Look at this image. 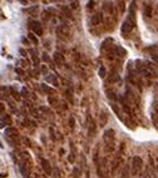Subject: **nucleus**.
Masks as SVG:
<instances>
[{
    "mask_svg": "<svg viewBox=\"0 0 158 178\" xmlns=\"http://www.w3.org/2000/svg\"><path fill=\"white\" fill-rule=\"evenodd\" d=\"M70 4H71V8H73V9H75V8H77V6H78V5H77V4H78V3H77V1H71Z\"/></svg>",
    "mask_w": 158,
    "mask_h": 178,
    "instance_id": "c756f323",
    "label": "nucleus"
},
{
    "mask_svg": "<svg viewBox=\"0 0 158 178\" xmlns=\"http://www.w3.org/2000/svg\"><path fill=\"white\" fill-rule=\"evenodd\" d=\"M69 124H70V128L73 129V128H74V118H73V117H70V118H69Z\"/></svg>",
    "mask_w": 158,
    "mask_h": 178,
    "instance_id": "b1692460",
    "label": "nucleus"
},
{
    "mask_svg": "<svg viewBox=\"0 0 158 178\" xmlns=\"http://www.w3.org/2000/svg\"><path fill=\"white\" fill-rule=\"evenodd\" d=\"M118 8L120 9V13H124V10H126V3L124 1H118Z\"/></svg>",
    "mask_w": 158,
    "mask_h": 178,
    "instance_id": "412c9836",
    "label": "nucleus"
},
{
    "mask_svg": "<svg viewBox=\"0 0 158 178\" xmlns=\"http://www.w3.org/2000/svg\"><path fill=\"white\" fill-rule=\"evenodd\" d=\"M9 90H10V93L13 94V97H14V99H15V100H20V94H19V93L16 92V90H15L14 88H11V87L9 88Z\"/></svg>",
    "mask_w": 158,
    "mask_h": 178,
    "instance_id": "dca6fc26",
    "label": "nucleus"
},
{
    "mask_svg": "<svg viewBox=\"0 0 158 178\" xmlns=\"http://www.w3.org/2000/svg\"><path fill=\"white\" fill-rule=\"evenodd\" d=\"M28 38H29V39H30V40H32V41H33V43H34V44H38V39H36V38H35V35H34V34H33V33H29V35H28Z\"/></svg>",
    "mask_w": 158,
    "mask_h": 178,
    "instance_id": "4be33fe9",
    "label": "nucleus"
},
{
    "mask_svg": "<svg viewBox=\"0 0 158 178\" xmlns=\"http://www.w3.org/2000/svg\"><path fill=\"white\" fill-rule=\"evenodd\" d=\"M5 135L8 138H16L18 137V131L15 129V128L13 127H10V128H8V129H5Z\"/></svg>",
    "mask_w": 158,
    "mask_h": 178,
    "instance_id": "1a4fd4ad",
    "label": "nucleus"
},
{
    "mask_svg": "<svg viewBox=\"0 0 158 178\" xmlns=\"http://www.w3.org/2000/svg\"><path fill=\"white\" fill-rule=\"evenodd\" d=\"M19 52H20V54H21L23 56H26V52L24 50V49H20V50H19Z\"/></svg>",
    "mask_w": 158,
    "mask_h": 178,
    "instance_id": "7c9ffc66",
    "label": "nucleus"
},
{
    "mask_svg": "<svg viewBox=\"0 0 158 178\" xmlns=\"http://www.w3.org/2000/svg\"><path fill=\"white\" fill-rule=\"evenodd\" d=\"M30 28L34 30L36 35H43V26L40 25L39 21H32L30 23Z\"/></svg>",
    "mask_w": 158,
    "mask_h": 178,
    "instance_id": "39448f33",
    "label": "nucleus"
},
{
    "mask_svg": "<svg viewBox=\"0 0 158 178\" xmlns=\"http://www.w3.org/2000/svg\"><path fill=\"white\" fill-rule=\"evenodd\" d=\"M54 62H55L56 65H59V67L64 65V63H65V62H64V56H63L62 53H59V52L54 53Z\"/></svg>",
    "mask_w": 158,
    "mask_h": 178,
    "instance_id": "423d86ee",
    "label": "nucleus"
},
{
    "mask_svg": "<svg viewBox=\"0 0 158 178\" xmlns=\"http://www.w3.org/2000/svg\"><path fill=\"white\" fill-rule=\"evenodd\" d=\"M98 75H99L102 79L105 78V75H107V70H105L104 67H100V68H99V70H98Z\"/></svg>",
    "mask_w": 158,
    "mask_h": 178,
    "instance_id": "f3484780",
    "label": "nucleus"
},
{
    "mask_svg": "<svg viewBox=\"0 0 158 178\" xmlns=\"http://www.w3.org/2000/svg\"><path fill=\"white\" fill-rule=\"evenodd\" d=\"M152 58H153L154 62L158 63V54H153V55H152Z\"/></svg>",
    "mask_w": 158,
    "mask_h": 178,
    "instance_id": "c85d7f7f",
    "label": "nucleus"
},
{
    "mask_svg": "<svg viewBox=\"0 0 158 178\" xmlns=\"http://www.w3.org/2000/svg\"><path fill=\"white\" fill-rule=\"evenodd\" d=\"M16 73H19V74H24V73H23V70H20V69H16Z\"/></svg>",
    "mask_w": 158,
    "mask_h": 178,
    "instance_id": "72a5a7b5",
    "label": "nucleus"
},
{
    "mask_svg": "<svg viewBox=\"0 0 158 178\" xmlns=\"http://www.w3.org/2000/svg\"><path fill=\"white\" fill-rule=\"evenodd\" d=\"M3 112H4V104L0 103V113H3Z\"/></svg>",
    "mask_w": 158,
    "mask_h": 178,
    "instance_id": "473e14b6",
    "label": "nucleus"
},
{
    "mask_svg": "<svg viewBox=\"0 0 158 178\" xmlns=\"http://www.w3.org/2000/svg\"><path fill=\"white\" fill-rule=\"evenodd\" d=\"M4 126H5V124H4V123L1 122V120H0V128H4Z\"/></svg>",
    "mask_w": 158,
    "mask_h": 178,
    "instance_id": "f704fd0d",
    "label": "nucleus"
},
{
    "mask_svg": "<svg viewBox=\"0 0 158 178\" xmlns=\"http://www.w3.org/2000/svg\"><path fill=\"white\" fill-rule=\"evenodd\" d=\"M94 4H95V1H89V3H88V5H87V8H88V9H93Z\"/></svg>",
    "mask_w": 158,
    "mask_h": 178,
    "instance_id": "393cba45",
    "label": "nucleus"
},
{
    "mask_svg": "<svg viewBox=\"0 0 158 178\" xmlns=\"http://www.w3.org/2000/svg\"><path fill=\"white\" fill-rule=\"evenodd\" d=\"M62 11L64 14H65V16H68V18H71V11H70V9L68 6H62Z\"/></svg>",
    "mask_w": 158,
    "mask_h": 178,
    "instance_id": "a211bd4d",
    "label": "nucleus"
},
{
    "mask_svg": "<svg viewBox=\"0 0 158 178\" xmlns=\"http://www.w3.org/2000/svg\"><path fill=\"white\" fill-rule=\"evenodd\" d=\"M133 26H134L133 23L129 21V20L127 19V20L122 24V26H120V30H122V33H123V34H127V33H131V32H132Z\"/></svg>",
    "mask_w": 158,
    "mask_h": 178,
    "instance_id": "20e7f679",
    "label": "nucleus"
},
{
    "mask_svg": "<svg viewBox=\"0 0 158 178\" xmlns=\"http://www.w3.org/2000/svg\"><path fill=\"white\" fill-rule=\"evenodd\" d=\"M142 167H143L142 158L138 157V156L133 157V159H132V175H133V176L138 175V172L142 169Z\"/></svg>",
    "mask_w": 158,
    "mask_h": 178,
    "instance_id": "f257e3e1",
    "label": "nucleus"
},
{
    "mask_svg": "<svg viewBox=\"0 0 158 178\" xmlns=\"http://www.w3.org/2000/svg\"><path fill=\"white\" fill-rule=\"evenodd\" d=\"M92 25H99L102 21H103V14L102 13H95L92 16Z\"/></svg>",
    "mask_w": 158,
    "mask_h": 178,
    "instance_id": "0eeeda50",
    "label": "nucleus"
},
{
    "mask_svg": "<svg viewBox=\"0 0 158 178\" xmlns=\"http://www.w3.org/2000/svg\"><path fill=\"white\" fill-rule=\"evenodd\" d=\"M78 173H79V171H78V168H74V171H73V175H74V177L77 178L78 177Z\"/></svg>",
    "mask_w": 158,
    "mask_h": 178,
    "instance_id": "cd10ccee",
    "label": "nucleus"
},
{
    "mask_svg": "<svg viewBox=\"0 0 158 178\" xmlns=\"http://www.w3.org/2000/svg\"><path fill=\"white\" fill-rule=\"evenodd\" d=\"M0 148H3V146H1V143H0Z\"/></svg>",
    "mask_w": 158,
    "mask_h": 178,
    "instance_id": "c9c22d12",
    "label": "nucleus"
},
{
    "mask_svg": "<svg viewBox=\"0 0 158 178\" xmlns=\"http://www.w3.org/2000/svg\"><path fill=\"white\" fill-rule=\"evenodd\" d=\"M48 102H49L50 104H53V105L56 104V99H55V98H53V97H49V98H48Z\"/></svg>",
    "mask_w": 158,
    "mask_h": 178,
    "instance_id": "5701e85b",
    "label": "nucleus"
},
{
    "mask_svg": "<svg viewBox=\"0 0 158 178\" xmlns=\"http://www.w3.org/2000/svg\"><path fill=\"white\" fill-rule=\"evenodd\" d=\"M41 71H43L44 74H47V67H45V65L41 67Z\"/></svg>",
    "mask_w": 158,
    "mask_h": 178,
    "instance_id": "2f4dec72",
    "label": "nucleus"
},
{
    "mask_svg": "<svg viewBox=\"0 0 158 178\" xmlns=\"http://www.w3.org/2000/svg\"><path fill=\"white\" fill-rule=\"evenodd\" d=\"M41 87H43V89H44L47 93H49V94H55V90L52 89V88H49L47 84H41Z\"/></svg>",
    "mask_w": 158,
    "mask_h": 178,
    "instance_id": "aec40b11",
    "label": "nucleus"
},
{
    "mask_svg": "<svg viewBox=\"0 0 158 178\" xmlns=\"http://www.w3.org/2000/svg\"><path fill=\"white\" fill-rule=\"evenodd\" d=\"M56 34H58V38H60L62 40H69V38H70L69 28L65 25H59L56 28Z\"/></svg>",
    "mask_w": 158,
    "mask_h": 178,
    "instance_id": "f03ea898",
    "label": "nucleus"
},
{
    "mask_svg": "<svg viewBox=\"0 0 158 178\" xmlns=\"http://www.w3.org/2000/svg\"><path fill=\"white\" fill-rule=\"evenodd\" d=\"M45 79H47V82L49 83V84H53L54 87H58V85H59V84H58V80H56V77H55V75H53V74H48V75H47V78H45Z\"/></svg>",
    "mask_w": 158,
    "mask_h": 178,
    "instance_id": "9d476101",
    "label": "nucleus"
},
{
    "mask_svg": "<svg viewBox=\"0 0 158 178\" xmlns=\"http://www.w3.org/2000/svg\"><path fill=\"white\" fill-rule=\"evenodd\" d=\"M39 10V6L38 5H34V6H30L29 9H28V11H29V14H32L33 16H36V11Z\"/></svg>",
    "mask_w": 158,
    "mask_h": 178,
    "instance_id": "2eb2a0df",
    "label": "nucleus"
},
{
    "mask_svg": "<svg viewBox=\"0 0 158 178\" xmlns=\"http://www.w3.org/2000/svg\"><path fill=\"white\" fill-rule=\"evenodd\" d=\"M68 159H69L70 163H73V162H74V154H69V157H68Z\"/></svg>",
    "mask_w": 158,
    "mask_h": 178,
    "instance_id": "bb28decb",
    "label": "nucleus"
},
{
    "mask_svg": "<svg viewBox=\"0 0 158 178\" xmlns=\"http://www.w3.org/2000/svg\"><path fill=\"white\" fill-rule=\"evenodd\" d=\"M103 9H104V11H107V13L113 14V4L111 1H104Z\"/></svg>",
    "mask_w": 158,
    "mask_h": 178,
    "instance_id": "9b49d317",
    "label": "nucleus"
},
{
    "mask_svg": "<svg viewBox=\"0 0 158 178\" xmlns=\"http://www.w3.org/2000/svg\"><path fill=\"white\" fill-rule=\"evenodd\" d=\"M113 141H114V131L113 129H108L104 132V142L108 146L113 147Z\"/></svg>",
    "mask_w": 158,
    "mask_h": 178,
    "instance_id": "7ed1b4c3",
    "label": "nucleus"
},
{
    "mask_svg": "<svg viewBox=\"0 0 158 178\" xmlns=\"http://www.w3.org/2000/svg\"><path fill=\"white\" fill-rule=\"evenodd\" d=\"M144 15H146V16H150V15H152V6H150V5H146V8H144Z\"/></svg>",
    "mask_w": 158,
    "mask_h": 178,
    "instance_id": "6ab92c4d",
    "label": "nucleus"
},
{
    "mask_svg": "<svg viewBox=\"0 0 158 178\" xmlns=\"http://www.w3.org/2000/svg\"><path fill=\"white\" fill-rule=\"evenodd\" d=\"M120 178H129V166H124Z\"/></svg>",
    "mask_w": 158,
    "mask_h": 178,
    "instance_id": "4468645a",
    "label": "nucleus"
},
{
    "mask_svg": "<svg viewBox=\"0 0 158 178\" xmlns=\"http://www.w3.org/2000/svg\"><path fill=\"white\" fill-rule=\"evenodd\" d=\"M21 96H23V97H28V90H26L25 88L21 89Z\"/></svg>",
    "mask_w": 158,
    "mask_h": 178,
    "instance_id": "a878e982",
    "label": "nucleus"
},
{
    "mask_svg": "<svg viewBox=\"0 0 158 178\" xmlns=\"http://www.w3.org/2000/svg\"><path fill=\"white\" fill-rule=\"evenodd\" d=\"M107 119H108V115H107V113H105L104 111L99 114V120H100V127H103L105 126V123H107Z\"/></svg>",
    "mask_w": 158,
    "mask_h": 178,
    "instance_id": "f8f14e48",
    "label": "nucleus"
},
{
    "mask_svg": "<svg viewBox=\"0 0 158 178\" xmlns=\"http://www.w3.org/2000/svg\"><path fill=\"white\" fill-rule=\"evenodd\" d=\"M1 122L5 124V126H9V124H11V122H13V120H11V117L10 115L5 114V115L1 117Z\"/></svg>",
    "mask_w": 158,
    "mask_h": 178,
    "instance_id": "ddd939ff",
    "label": "nucleus"
},
{
    "mask_svg": "<svg viewBox=\"0 0 158 178\" xmlns=\"http://www.w3.org/2000/svg\"><path fill=\"white\" fill-rule=\"evenodd\" d=\"M41 167H43V171L47 173L48 176L52 175V167H50V163H49V161L41 159Z\"/></svg>",
    "mask_w": 158,
    "mask_h": 178,
    "instance_id": "6e6552de",
    "label": "nucleus"
}]
</instances>
